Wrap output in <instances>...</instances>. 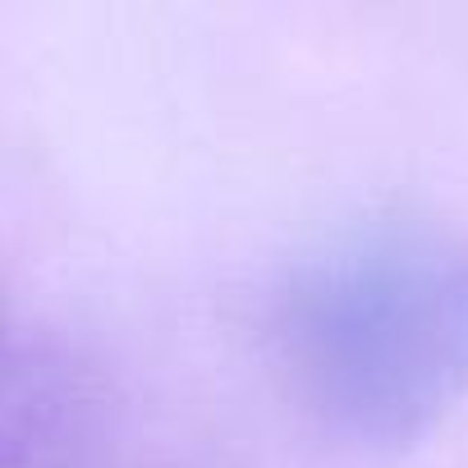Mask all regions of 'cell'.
Masks as SVG:
<instances>
[{"instance_id":"cell-1","label":"cell","mask_w":468,"mask_h":468,"mask_svg":"<svg viewBox=\"0 0 468 468\" xmlns=\"http://www.w3.org/2000/svg\"><path fill=\"white\" fill-rule=\"evenodd\" d=\"M271 340L331 436L404 450L468 395V244L431 220L354 225L290 267Z\"/></svg>"},{"instance_id":"cell-2","label":"cell","mask_w":468,"mask_h":468,"mask_svg":"<svg viewBox=\"0 0 468 468\" xmlns=\"http://www.w3.org/2000/svg\"><path fill=\"white\" fill-rule=\"evenodd\" d=\"M37 381L10 326L0 322V468H19L37 441Z\"/></svg>"}]
</instances>
